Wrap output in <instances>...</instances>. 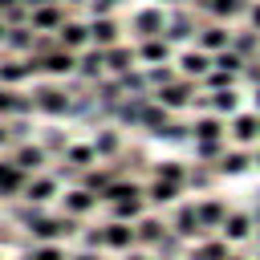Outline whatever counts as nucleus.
<instances>
[{
    "instance_id": "8fccbe9b",
    "label": "nucleus",
    "mask_w": 260,
    "mask_h": 260,
    "mask_svg": "<svg viewBox=\"0 0 260 260\" xmlns=\"http://www.w3.org/2000/svg\"><path fill=\"white\" fill-rule=\"evenodd\" d=\"M248 20H252V28H260V4H252V8H248Z\"/></svg>"
},
{
    "instance_id": "dca6fc26",
    "label": "nucleus",
    "mask_w": 260,
    "mask_h": 260,
    "mask_svg": "<svg viewBox=\"0 0 260 260\" xmlns=\"http://www.w3.org/2000/svg\"><path fill=\"white\" fill-rule=\"evenodd\" d=\"M130 69H138V53H134V45H110L106 49V73L110 77H118V73H130Z\"/></svg>"
},
{
    "instance_id": "5fc2aeb1",
    "label": "nucleus",
    "mask_w": 260,
    "mask_h": 260,
    "mask_svg": "<svg viewBox=\"0 0 260 260\" xmlns=\"http://www.w3.org/2000/svg\"><path fill=\"white\" fill-rule=\"evenodd\" d=\"M256 110H260V85H256Z\"/></svg>"
},
{
    "instance_id": "ea45409f",
    "label": "nucleus",
    "mask_w": 260,
    "mask_h": 260,
    "mask_svg": "<svg viewBox=\"0 0 260 260\" xmlns=\"http://www.w3.org/2000/svg\"><path fill=\"white\" fill-rule=\"evenodd\" d=\"M154 179H167V183H179V187L187 191V167H183V162H175V158H167V162H158V167H154Z\"/></svg>"
},
{
    "instance_id": "9b49d317",
    "label": "nucleus",
    "mask_w": 260,
    "mask_h": 260,
    "mask_svg": "<svg viewBox=\"0 0 260 260\" xmlns=\"http://www.w3.org/2000/svg\"><path fill=\"white\" fill-rule=\"evenodd\" d=\"M57 45L61 49H73V53H81V49H89V20H81V16H69L57 32Z\"/></svg>"
},
{
    "instance_id": "37998d69",
    "label": "nucleus",
    "mask_w": 260,
    "mask_h": 260,
    "mask_svg": "<svg viewBox=\"0 0 260 260\" xmlns=\"http://www.w3.org/2000/svg\"><path fill=\"white\" fill-rule=\"evenodd\" d=\"M183 244H187L183 236H175V232H167V236H162V240L154 244V252H158L162 260H175V256H183Z\"/></svg>"
},
{
    "instance_id": "5701e85b",
    "label": "nucleus",
    "mask_w": 260,
    "mask_h": 260,
    "mask_svg": "<svg viewBox=\"0 0 260 260\" xmlns=\"http://www.w3.org/2000/svg\"><path fill=\"white\" fill-rule=\"evenodd\" d=\"M167 122H171V110H167L162 102H154V93H150V98L142 102V114H138V126H142V130H150V134H158V130H162Z\"/></svg>"
},
{
    "instance_id": "6ab92c4d",
    "label": "nucleus",
    "mask_w": 260,
    "mask_h": 260,
    "mask_svg": "<svg viewBox=\"0 0 260 260\" xmlns=\"http://www.w3.org/2000/svg\"><path fill=\"white\" fill-rule=\"evenodd\" d=\"M252 228H256V219H252L248 211H228L223 223H219V236H223L228 244H240V240L252 236Z\"/></svg>"
},
{
    "instance_id": "4468645a",
    "label": "nucleus",
    "mask_w": 260,
    "mask_h": 260,
    "mask_svg": "<svg viewBox=\"0 0 260 260\" xmlns=\"http://www.w3.org/2000/svg\"><path fill=\"white\" fill-rule=\"evenodd\" d=\"M118 41H122V28H118L114 16H89V45L110 49V45H118Z\"/></svg>"
},
{
    "instance_id": "6e6552de",
    "label": "nucleus",
    "mask_w": 260,
    "mask_h": 260,
    "mask_svg": "<svg viewBox=\"0 0 260 260\" xmlns=\"http://www.w3.org/2000/svg\"><path fill=\"white\" fill-rule=\"evenodd\" d=\"M195 81L191 77H175L171 85H162V89H154V102H162L167 110H183V106H195Z\"/></svg>"
},
{
    "instance_id": "2eb2a0df",
    "label": "nucleus",
    "mask_w": 260,
    "mask_h": 260,
    "mask_svg": "<svg viewBox=\"0 0 260 260\" xmlns=\"http://www.w3.org/2000/svg\"><path fill=\"white\" fill-rule=\"evenodd\" d=\"M134 53H138V65H167L171 61V41L167 37H146V41L134 45Z\"/></svg>"
},
{
    "instance_id": "412c9836",
    "label": "nucleus",
    "mask_w": 260,
    "mask_h": 260,
    "mask_svg": "<svg viewBox=\"0 0 260 260\" xmlns=\"http://www.w3.org/2000/svg\"><path fill=\"white\" fill-rule=\"evenodd\" d=\"M142 191H146V203L150 207H175L179 195H183V187L179 183H167V179H150Z\"/></svg>"
},
{
    "instance_id": "09e8293b",
    "label": "nucleus",
    "mask_w": 260,
    "mask_h": 260,
    "mask_svg": "<svg viewBox=\"0 0 260 260\" xmlns=\"http://www.w3.org/2000/svg\"><path fill=\"white\" fill-rule=\"evenodd\" d=\"M69 260H102V252H89V248H77Z\"/></svg>"
},
{
    "instance_id": "0eeeda50",
    "label": "nucleus",
    "mask_w": 260,
    "mask_h": 260,
    "mask_svg": "<svg viewBox=\"0 0 260 260\" xmlns=\"http://www.w3.org/2000/svg\"><path fill=\"white\" fill-rule=\"evenodd\" d=\"M73 77L85 81V85H98L102 77H110V73H106V49H98V45L81 49V53H77V73H73Z\"/></svg>"
},
{
    "instance_id": "bb28decb",
    "label": "nucleus",
    "mask_w": 260,
    "mask_h": 260,
    "mask_svg": "<svg viewBox=\"0 0 260 260\" xmlns=\"http://www.w3.org/2000/svg\"><path fill=\"white\" fill-rule=\"evenodd\" d=\"M228 211H232V207H228L223 199H199V203H195V215H199V228H203V232L219 228Z\"/></svg>"
},
{
    "instance_id": "b1692460",
    "label": "nucleus",
    "mask_w": 260,
    "mask_h": 260,
    "mask_svg": "<svg viewBox=\"0 0 260 260\" xmlns=\"http://www.w3.org/2000/svg\"><path fill=\"white\" fill-rule=\"evenodd\" d=\"M61 162H65V167H73V171L81 175L85 167H93V162H102V158H98L93 142H69V146H65V154H61Z\"/></svg>"
},
{
    "instance_id": "72a5a7b5",
    "label": "nucleus",
    "mask_w": 260,
    "mask_h": 260,
    "mask_svg": "<svg viewBox=\"0 0 260 260\" xmlns=\"http://www.w3.org/2000/svg\"><path fill=\"white\" fill-rule=\"evenodd\" d=\"M93 150H98V158H118L122 154V134L118 130H98L93 134Z\"/></svg>"
},
{
    "instance_id": "a19ab883",
    "label": "nucleus",
    "mask_w": 260,
    "mask_h": 260,
    "mask_svg": "<svg viewBox=\"0 0 260 260\" xmlns=\"http://www.w3.org/2000/svg\"><path fill=\"white\" fill-rule=\"evenodd\" d=\"M223 150H228L223 138H195V154H199V162H215Z\"/></svg>"
},
{
    "instance_id": "bf43d9fd",
    "label": "nucleus",
    "mask_w": 260,
    "mask_h": 260,
    "mask_svg": "<svg viewBox=\"0 0 260 260\" xmlns=\"http://www.w3.org/2000/svg\"><path fill=\"white\" fill-rule=\"evenodd\" d=\"M256 236H260V232H256Z\"/></svg>"
},
{
    "instance_id": "20e7f679",
    "label": "nucleus",
    "mask_w": 260,
    "mask_h": 260,
    "mask_svg": "<svg viewBox=\"0 0 260 260\" xmlns=\"http://www.w3.org/2000/svg\"><path fill=\"white\" fill-rule=\"evenodd\" d=\"M65 20H69V8H65V0H45V4L28 8V24H32L37 32H57Z\"/></svg>"
},
{
    "instance_id": "a18cd8bd",
    "label": "nucleus",
    "mask_w": 260,
    "mask_h": 260,
    "mask_svg": "<svg viewBox=\"0 0 260 260\" xmlns=\"http://www.w3.org/2000/svg\"><path fill=\"white\" fill-rule=\"evenodd\" d=\"M81 248H89V252H102L106 248V228H81Z\"/></svg>"
},
{
    "instance_id": "f3484780",
    "label": "nucleus",
    "mask_w": 260,
    "mask_h": 260,
    "mask_svg": "<svg viewBox=\"0 0 260 260\" xmlns=\"http://www.w3.org/2000/svg\"><path fill=\"white\" fill-rule=\"evenodd\" d=\"M171 232L183 236V240H199L203 228H199V215H195V203H179L175 215H171Z\"/></svg>"
},
{
    "instance_id": "3c124183",
    "label": "nucleus",
    "mask_w": 260,
    "mask_h": 260,
    "mask_svg": "<svg viewBox=\"0 0 260 260\" xmlns=\"http://www.w3.org/2000/svg\"><path fill=\"white\" fill-rule=\"evenodd\" d=\"M122 260H150L146 252H138V248H130V252H122Z\"/></svg>"
},
{
    "instance_id": "7c9ffc66",
    "label": "nucleus",
    "mask_w": 260,
    "mask_h": 260,
    "mask_svg": "<svg viewBox=\"0 0 260 260\" xmlns=\"http://www.w3.org/2000/svg\"><path fill=\"white\" fill-rule=\"evenodd\" d=\"M211 114H236V106H240V93H236V85L232 89H215V93H207V98H199Z\"/></svg>"
},
{
    "instance_id": "4be33fe9",
    "label": "nucleus",
    "mask_w": 260,
    "mask_h": 260,
    "mask_svg": "<svg viewBox=\"0 0 260 260\" xmlns=\"http://www.w3.org/2000/svg\"><path fill=\"white\" fill-rule=\"evenodd\" d=\"M102 228H106V248H114V252H130V248H138V240H134V223L110 219V223H102Z\"/></svg>"
},
{
    "instance_id": "423d86ee",
    "label": "nucleus",
    "mask_w": 260,
    "mask_h": 260,
    "mask_svg": "<svg viewBox=\"0 0 260 260\" xmlns=\"http://www.w3.org/2000/svg\"><path fill=\"white\" fill-rule=\"evenodd\" d=\"M130 28H134L138 41H146V37H162V32H167V12H162V4H146V8H138L134 20H130Z\"/></svg>"
},
{
    "instance_id": "1a4fd4ad",
    "label": "nucleus",
    "mask_w": 260,
    "mask_h": 260,
    "mask_svg": "<svg viewBox=\"0 0 260 260\" xmlns=\"http://www.w3.org/2000/svg\"><path fill=\"white\" fill-rule=\"evenodd\" d=\"M57 195H61V179H57L53 171H41V175L28 179V187H24L20 199H28V203H37V207H49Z\"/></svg>"
},
{
    "instance_id": "f03ea898",
    "label": "nucleus",
    "mask_w": 260,
    "mask_h": 260,
    "mask_svg": "<svg viewBox=\"0 0 260 260\" xmlns=\"http://www.w3.org/2000/svg\"><path fill=\"white\" fill-rule=\"evenodd\" d=\"M28 93H32V106H37V114L61 118V114H69V110H73V93H69L65 85H57L53 77H37V85H32Z\"/></svg>"
},
{
    "instance_id": "7ed1b4c3",
    "label": "nucleus",
    "mask_w": 260,
    "mask_h": 260,
    "mask_svg": "<svg viewBox=\"0 0 260 260\" xmlns=\"http://www.w3.org/2000/svg\"><path fill=\"white\" fill-rule=\"evenodd\" d=\"M32 57V65H37V77H73L77 73V53L73 49H61V45H53V49H45V53H28Z\"/></svg>"
},
{
    "instance_id": "de8ad7c7",
    "label": "nucleus",
    "mask_w": 260,
    "mask_h": 260,
    "mask_svg": "<svg viewBox=\"0 0 260 260\" xmlns=\"http://www.w3.org/2000/svg\"><path fill=\"white\" fill-rule=\"evenodd\" d=\"M12 146V126H8V118H0V150H8Z\"/></svg>"
},
{
    "instance_id": "cd10ccee",
    "label": "nucleus",
    "mask_w": 260,
    "mask_h": 260,
    "mask_svg": "<svg viewBox=\"0 0 260 260\" xmlns=\"http://www.w3.org/2000/svg\"><path fill=\"white\" fill-rule=\"evenodd\" d=\"M167 41H187V37H195V16L187 12V8H175L171 16H167V32H162Z\"/></svg>"
},
{
    "instance_id": "6e6d98bb",
    "label": "nucleus",
    "mask_w": 260,
    "mask_h": 260,
    "mask_svg": "<svg viewBox=\"0 0 260 260\" xmlns=\"http://www.w3.org/2000/svg\"><path fill=\"white\" fill-rule=\"evenodd\" d=\"M256 167H260V150H256Z\"/></svg>"
},
{
    "instance_id": "c756f323",
    "label": "nucleus",
    "mask_w": 260,
    "mask_h": 260,
    "mask_svg": "<svg viewBox=\"0 0 260 260\" xmlns=\"http://www.w3.org/2000/svg\"><path fill=\"white\" fill-rule=\"evenodd\" d=\"M248 162H252V158L244 154V146H236V150H223L211 167H215V175H244V171H248Z\"/></svg>"
},
{
    "instance_id": "4d7b16f0",
    "label": "nucleus",
    "mask_w": 260,
    "mask_h": 260,
    "mask_svg": "<svg viewBox=\"0 0 260 260\" xmlns=\"http://www.w3.org/2000/svg\"><path fill=\"white\" fill-rule=\"evenodd\" d=\"M16 260H28V256H16Z\"/></svg>"
},
{
    "instance_id": "473e14b6",
    "label": "nucleus",
    "mask_w": 260,
    "mask_h": 260,
    "mask_svg": "<svg viewBox=\"0 0 260 260\" xmlns=\"http://www.w3.org/2000/svg\"><path fill=\"white\" fill-rule=\"evenodd\" d=\"M228 130H223V118L219 114H203V118H195L191 122V142L195 138H223Z\"/></svg>"
},
{
    "instance_id": "c03bdc74",
    "label": "nucleus",
    "mask_w": 260,
    "mask_h": 260,
    "mask_svg": "<svg viewBox=\"0 0 260 260\" xmlns=\"http://www.w3.org/2000/svg\"><path fill=\"white\" fill-rule=\"evenodd\" d=\"M41 146H45V150H49V158H53V154H65V146H69V138H65V134H61L57 126H49V130L41 134Z\"/></svg>"
},
{
    "instance_id": "4c0bfd02",
    "label": "nucleus",
    "mask_w": 260,
    "mask_h": 260,
    "mask_svg": "<svg viewBox=\"0 0 260 260\" xmlns=\"http://www.w3.org/2000/svg\"><path fill=\"white\" fill-rule=\"evenodd\" d=\"M211 179H215V167H211V162H195V167H187V187H191V191H207Z\"/></svg>"
},
{
    "instance_id": "f704fd0d",
    "label": "nucleus",
    "mask_w": 260,
    "mask_h": 260,
    "mask_svg": "<svg viewBox=\"0 0 260 260\" xmlns=\"http://www.w3.org/2000/svg\"><path fill=\"white\" fill-rule=\"evenodd\" d=\"M232 252H228V240L219 236V240H199L195 248H191V260H228Z\"/></svg>"
},
{
    "instance_id": "e433bc0d",
    "label": "nucleus",
    "mask_w": 260,
    "mask_h": 260,
    "mask_svg": "<svg viewBox=\"0 0 260 260\" xmlns=\"http://www.w3.org/2000/svg\"><path fill=\"white\" fill-rule=\"evenodd\" d=\"M142 73H146V89H150V93L162 89V85H171V81L179 77L175 65H142Z\"/></svg>"
},
{
    "instance_id": "c9c22d12",
    "label": "nucleus",
    "mask_w": 260,
    "mask_h": 260,
    "mask_svg": "<svg viewBox=\"0 0 260 260\" xmlns=\"http://www.w3.org/2000/svg\"><path fill=\"white\" fill-rule=\"evenodd\" d=\"M203 12H207L211 20H232V16L248 12V4H244V0H207V4H203Z\"/></svg>"
},
{
    "instance_id": "f8f14e48",
    "label": "nucleus",
    "mask_w": 260,
    "mask_h": 260,
    "mask_svg": "<svg viewBox=\"0 0 260 260\" xmlns=\"http://www.w3.org/2000/svg\"><path fill=\"white\" fill-rule=\"evenodd\" d=\"M98 203H102V199H98L93 191L77 187V183H73L69 191H61V211H69V215H77V219H85L89 211H98Z\"/></svg>"
},
{
    "instance_id": "603ef678",
    "label": "nucleus",
    "mask_w": 260,
    "mask_h": 260,
    "mask_svg": "<svg viewBox=\"0 0 260 260\" xmlns=\"http://www.w3.org/2000/svg\"><path fill=\"white\" fill-rule=\"evenodd\" d=\"M16 4H24V0H0V16H4V12H12Z\"/></svg>"
},
{
    "instance_id": "13d9d810",
    "label": "nucleus",
    "mask_w": 260,
    "mask_h": 260,
    "mask_svg": "<svg viewBox=\"0 0 260 260\" xmlns=\"http://www.w3.org/2000/svg\"><path fill=\"white\" fill-rule=\"evenodd\" d=\"M0 260H4V252H0Z\"/></svg>"
},
{
    "instance_id": "79ce46f5",
    "label": "nucleus",
    "mask_w": 260,
    "mask_h": 260,
    "mask_svg": "<svg viewBox=\"0 0 260 260\" xmlns=\"http://www.w3.org/2000/svg\"><path fill=\"white\" fill-rule=\"evenodd\" d=\"M203 85H207V93H215V89H232L236 85V73H228V69H207V77H203Z\"/></svg>"
},
{
    "instance_id": "393cba45",
    "label": "nucleus",
    "mask_w": 260,
    "mask_h": 260,
    "mask_svg": "<svg viewBox=\"0 0 260 260\" xmlns=\"http://www.w3.org/2000/svg\"><path fill=\"white\" fill-rule=\"evenodd\" d=\"M110 219H122V223H134L138 215H146V191L142 195H130V199H118V203H106Z\"/></svg>"
},
{
    "instance_id": "ddd939ff",
    "label": "nucleus",
    "mask_w": 260,
    "mask_h": 260,
    "mask_svg": "<svg viewBox=\"0 0 260 260\" xmlns=\"http://www.w3.org/2000/svg\"><path fill=\"white\" fill-rule=\"evenodd\" d=\"M195 45H199L203 53H219V49L232 45V32H228L223 20H207L203 28H195Z\"/></svg>"
},
{
    "instance_id": "9d476101",
    "label": "nucleus",
    "mask_w": 260,
    "mask_h": 260,
    "mask_svg": "<svg viewBox=\"0 0 260 260\" xmlns=\"http://www.w3.org/2000/svg\"><path fill=\"white\" fill-rule=\"evenodd\" d=\"M24 81H37V65H32V57H16V53H8V57H0V85H24Z\"/></svg>"
},
{
    "instance_id": "39448f33",
    "label": "nucleus",
    "mask_w": 260,
    "mask_h": 260,
    "mask_svg": "<svg viewBox=\"0 0 260 260\" xmlns=\"http://www.w3.org/2000/svg\"><path fill=\"white\" fill-rule=\"evenodd\" d=\"M8 158H12V162H16L20 171H28V175H41V171H45V162H49V150H45L41 142L24 138V142L8 146Z\"/></svg>"
},
{
    "instance_id": "a878e982",
    "label": "nucleus",
    "mask_w": 260,
    "mask_h": 260,
    "mask_svg": "<svg viewBox=\"0 0 260 260\" xmlns=\"http://www.w3.org/2000/svg\"><path fill=\"white\" fill-rule=\"evenodd\" d=\"M207 69H211V53H203V49L179 53V77H207Z\"/></svg>"
},
{
    "instance_id": "49530a36",
    "label": "nucleus",
    "mask_w": 260,
    "mask_h": 260,
    "mask_svg": "<svg viewBox=\"0 0 260 260\" xmlns=\"http://www.w3.org/2000/svg\"><path fill=\"white\" fill-rule=\"evenodd\" d=\"M118 4L122 0H89V16H114Z\"/></svg>"
},
{
    "instance_id": "c85d7f7f",
    "label": "nucleus",
    "mask_w": 260,
    "mask_h": 260,
    "mask_svg": "<svg viewBox=\"0 0 260 260\" xmlns=\"http://www.w3.org/2000/svg\"><path fill=\"white\" fill-rule=\"evenodd\" d=\"M232 138H236V146L256 142L260 138V114H236L232 118Z\"/></svg>"
},
{
    "instance_id": "58836bf2",
    "label": "nucleus",
    "mask_w": 260,
    "mask_h": 260,
    "mask_svg": "<svg viewBox=\"0 0 260 260\" xmlns=\"http://www.w3.org/2000/svg\"><path fill=\"white\" fill-rule=\"evenodd\" d=\"M24 256H28V260H69L65 244H37V240L24 248Z\"/></svg>"
},
{
    "instance_id": "052dcab7",
    "label": "nucleus",
    "mask_w": 260,
    "mask_h": 260,
    "mask_svg": "<svg viewBox=\"0 0 260 260\" xmlns=\"http://www.w3.org/2000/svg\"><path fill=\"white\" fill-rule=\"evenodd\" d=\"M256 260H260V256H256Z\"/></svg>"
},
{
    "instance_id": "f257e3e1",
    "label": "nucleus",
    "mask_w": 260,
    "mask_h": 260,
    "mask_svg": "<svg viewBox=\"0 0 260 260\" xmlns=\"http://www.w3.org/2000/svg\"><path fill=\"white\" fill-rule=\"evenodd\" d=\"M24 232H28V240H37V244H61V240H69V236H81V219L69 215V211H37Z\"/></svg>"
},
{
    "instance_id": "aec40b11",
    "label": "nucleus",
    "mask_w": 260,
    "mask_h": 260,
    "mask_svg": "<svg viewBox=\"0 0 260 260\" xmlns=\"http://www.w3.org/2000/svg\"><path fill=\"white\" fill-rule=\"evenodd\" d=\"M4 49H8V53H16V57H28V53L37 49V28H32V24H8Z\"/></svg>"
},
{
    "instance_id": "864d4df0",
    "label": "nucleus",
    "mask_w": 260,
    "mask_h": 260,
    "mask_svg": "<svg viewBox=\"0 0 260 260\" xmlns=\"http://www.w3.org/2000/svg\"><path fill=\"white\" fill-rule=\"evenodd\" d=\"M4 37H8V24H4V16H0V49H4Z\"/></svg>"
},
{
    "instance_id": "a211bd4d",
    "label": "nucleus",
    "mask_w": 260,
    "mask_h": 260,
    "mask_svg": "<svg viewBox=\"0 0 260 260\" xmlns=\"http://www.w3.org/2000/svg\"><path fill=\"white\" fill-rule=\"evenodd\" d=\"M167 232H171V223H162L158 215H138V219H134V240H138V248H154Z\"/></svg>"
},
{
    "instance_id": "2f4dec72",
    "label": "nucleus",
    "mask_w": 260,
    "mask_h": 260,
    "mask_svg": "<svg viewBox=\"0 0 260 260\" xmlns=\"http://www.w3.org/2000/svg\"><path fill=\"white\" fill-rule=\"evenodd\" d=\"M232 49H236L244 61L260 57V32H256V28H240V32H232Z\"/></svg>"
}]
</instances>
